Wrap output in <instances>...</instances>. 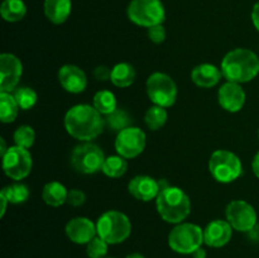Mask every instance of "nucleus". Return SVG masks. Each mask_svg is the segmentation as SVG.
Segmentation results:
<instances>
[{
  "mask_svg": "<svg viewBox=\"0 0 259 258\" xmlns=\"http://www.w3.org/2000/svg\"><path fill=\"white\" fill-rule=\"evenodd\" d=\"M63 124L72 138L80 142H91L103 133L105 119L94 105L77 104L68 109Z\"/></svg>",
  "mask_w": 259,
  "mask_h": 258,
  "instance_id": "f257e3e1",
  "label": "nucleus"
},
{
  "mask_svg": "<svg viewBox=\"0 0 259 258\" xmlns=\"http://www.w3.org/2000/svg\"><path fill=\"white\" fill-rule=\"evenodd\" d=\"M220 68L227 81L235 83L249 82L259 73V58L248 48H235L224 56Z\"/></svg>",
  "mask_w": 259,
  "mask_h": 258,
  "instance_id": "f03ea898",
  "label": "nucleus"
},
{
  "mask_svg": "<svg viewBox=\"0 0 259 258\" xmlns=\"http://www.w3.org/2000/svg\"><path fill=\"white\" fill-rule=\"evenodd\" d=\"M156 207L164 222L180 224L191 212V200L184 190L169 185L159 191L156 199Z\"/></svg>",
  "mask_w": 259,
  "mask_h": 258,
  "instance_id": "7ed1b4c3",
  "label": "nucleus"
},
{
  "mask_svg": "<svg viewBox=\"0 0 259 258\" xmlns=\"http://www.w3.org/2000/svg\"><path fill=\"white\" fill-rule=\"evenodd\" d=\"M98 235L109 244H119L129 238L132 233V223L124 212L118 210H108L96 222Z\"/></svg>",
  "mask_w": 259,
  "mask_h": 258,
  "instance_id": "20e7f679",
  "label": "nucleus"
},
{
  "mask_svg": "<svg viewBox=\"0 0 259 258\" xmlns=\"http://www.w3.org/2000/svg\"><path fill=\"white\" fill-rule=\"evenodd\" d=\"M209 171L220 184H230L242 176V161L233 152L218 149L210 156Z\"/></svg>",
  "mask_w": 259,
  "mask_h": 258,
  "instance_id": "39448f33",
  "label": "nucleus"
},
{
  "mask_svg": "<svg viewBox=\"0 0 259 258\" xmlns=\"http://www.w3.org/2000/svg\"><path fill=\"white\" fill-rule=\"evenodd\" d=\"M204 243V230L192 223H180L169 232L168 245L180 254H192Z\"/></svg>",
  "mask_w": 259,
  "mask_h": 258,
  "instance_id": "423d86ee",
  "label": "nucleus"
},
{
  "mask_svg": "<svg viewBox=\"0 0 259 258\" xmlns=\"http://www.w3.org/2000/svg\"><path fill=\"white\" fill-rule=\"evenodd\" d=\"M105 158V153L98 144L83 142L73 148L71 164L78 174L94 175L103 169Z\"/></svg>",
  "mask_w": 259,
  "mask_h": 258,
  "instance_id": "0eeeda50",
  "label": "nucleus"
},
{
  "mask_svg": "<svg viewBox=\"0 0 259 258\" xmlns=\"http://www.w3.org/2000/svg\"><path fill=\"white\" fill-rule=\"evenodd\" d=\"M126 14L134 24L151 28L163 23L166 10L161 0H132Z\"/></svg>",
  "mask_w": 259,
  "mask_h": 258,
  "instance_id": "6e6552de",
  "label": "nucleus"
},
{
  "mask_svg": "<svg viewBox=\"0 0 259 258\" xmlns=\"http://www.w3.org/2000/svg\"><path fill=\"white\" fill-rule=\"evenodd\" d=\"M147 95L154 105L171 108L177 99V85L174 78L163 72H154L146 83Z\"/></svg>",
  "mask_w": 259,
  "mask_h": 258,
  "instance_id": "1a4fd4ad",
  "label": "nucleus"
},
{
  "mask_svg": "<svg viewBox=\"0 0 259 258\" xmlns=\"http://www.w3.org/2000/svg\"><path fill=\"white\" fill-rule=\"evenodd\" d=\"M33 167L32 154L27 148L12 146L3 156V169L9 179L20 181L30 174Z\"/></svg>",
  "mask_w": 259,
  "mask_h": 258,
  "instance_id": "9d476101",
  "label": "nucleus"
},
{
  "mask_svg": "<svg viewBox=\"0 0 259 258\" xmlns=\"http://www.w3.org/2000/svg\"><path fill=\"white\" fill-rule=\"evenodd\" d=\"M227 220L237 232L249 233L257 225V212L245 200H233L225 210Z\"/></svg>",
  "mask_w": 259,
  "mask_h": 258,
  "instance_id": "9b49d317",
  "label": "nucleus"
},
{
  "mask_svg": "<svg viewBox=\"0 0 259 258\" xmlns=\"http://www.w3.org/2000/svg\"><path fill=\"white\" fill-rule=\"evenodd\" d=\"M147 144V136L138 126H129L119 132L115 139V149L119 156L125 159L138 157L144 151Z\"/></svg>",
  "mask_w": 259,
  "mask_h": 258,
  "instance_id": "f8f14e48",
  "label": "nucleus"
},
{
  "mask_svg": "<svg viewBox=\"0 0 259 258\" xmlns=\"http://www.w3.org/2000/svg\"><path fill=\"white\" fill-rule=\"evenodd\" d=\"M23 73V63L13 53L0 56V93H12L17 89Z\"/></svg>",
  "mask_w": 259,
  "mask_h": 258,
  "instance_id": "ddd939ff",
  "label": "nucleus"
},
{
  "mask_svg": "<svg viewBox=\"0 0 259 258\" xmlns=\"http://www.w3.org/2000/svg\"><path fill=\"white\" fill-rule=\"evenodd\" d=\"M218 101L224 110L229 113H238L245 104V91L240 83L227 81L218 91Z\"/></svg>",
  "mask_w": 259,
  "mask_h": 258,
  "instance_id": "4468645a",
  "label": "nucleus"
},
{
  "mask_svg": "<svg viewBox=\"0 0 259 258\" xmlns=\"http://www.w3.org/2000/svg\"><path fill=\"white\" fill-rule=\"evenodd\" d=\"M128 191L134 199L148 202L157 199L161 191V186H159V181H157L153 177L147 176V175H138L129 181Z\"/></svg>",
  "mask_w": 259,
  "mask_h": 258,
  "instance_id": "2eb2a0df",
  "label": "nucleus"
},
{
  "mask_svg": "<svg viewBox=\"0 0 259 258\" xmlns=\"http://www.w3.org/2000/svg\"><path fill=\"white\" fill-rule=\"evenodd\" d=\"M65 230L68 239L76 244H88L98 235L96 224H94L89 218L85 217H77L71 219L66 224Z\"/></svg>",
  "mask_w": 259,
  "mask_h": 258,
  "instance_id": "dca6fc26",
  "label": "nucleus"
},
{
  "mask_svg": "<svg viewBox=\"0 0 259 258\" xmlns=\"http://www.w3.org/2000/svg\"><path fill=\"white\" fill-rule=\"evenodd\" d=\"M57 77L61 86L70 94L82 93L88 86V76L76 65H63L58 70Z\"/></svg>",
  "mask_w": 259,
  "mask_h": 258,
  "instance_id": "f3484780",
  "label": "nucleus"
},
{
  "mask_svg": "<svg viewBox=\"0 0 259 258\" xmlns=\"http://www.w3.org/2000/svg\"><path fill=\"white\" fill-rule=\"evenodd\" d=\"M232 235L233 228L228 220H212L204 229V243L212 248L224 247L230 242Z\"/></svg>",
  "mask_w": 259,
  "mask_h": 258,
  "instance_id": "a211bd4d",
  "label": "nucleus"
},
{
  "mask_svg": "<svg viewBox=\"0 0 259 258\" xmlns=\"http://www.w3.org/2000/svg\"><path fill=\"white\" fill-rule=\"evenodd\" d=\"M222 68H218L211 63H201L197 65L191 72V80L199 88L210 89L214 88L222 80Z\"/></svg>",
  "mask_w": 259,
  "mask_h": 258,
  "instance_id": "6ab92c4d",
  "label": "nucleus"
},
{
  "mask_svg": "<svg viewBox=\"0 0 259 258\" xmlns=\"http://www.w3.org/2000/svg\"><path fill=\"white\" fill-rule=\"evenodd\" d=\"M71 9V0H45V14L53 24L65 23L70 17Z\"/></svg>",
  "mask_w": 259,
  "mask_h": 258,
  "instance_id": "aec40b11",
  "label": "nucleus"
},
{
  "mask_svg": "<svg viewBox=\"0 0 259 258\" xmlns=\"http://www.w3.org/2000/svg\"><path fill=\"white\" fill-rule=\"evenodd\" d=\"M68 190L65 185L58 181H51L45 185L42 191V199L47 205L52 207H58L67 202Z\"/></svg>",
  "mask_w": 259,
  "mask_h": 258,
  "instance_id": "412c9836",
  "label": "nucleus"
},
{
  "mask_svg": "<svg viewBox=\"0 0 259 258\" xmlns=\"http://www.w3.org/2000/svg\"><path fill=\"white\" fill-rule=\"evenodd\" d=\"M137 72L133 65L128 62L116 63L111 68L110 81L118 88H129L136 81Z\"/></svg>",
  "mask_w": 259,
  "mask_h": 258,
  "instance_id": "4be33fe9",
  "label": "nucleus"
},
{
  "mask_svg": "<svg viewBox=\"0 0 259 258\" xmlns=\"http://www.w3.org/2000/svg\"><path fill=\"white\" fill-rule=\"evenodd\" d=\"M19 109V105L12 93H0V120L2 123H13L17 119Z\"/></svg>",
  "mask_w": 259,
  "mask_h": 258,
  "instance_id": "5701e85b",
  "label": "nucleus"
},
{
  "mask_svg": "<svg viewBox=\"0 0 259 258\" xmlns=\"http://www.w3.org/2000/svg\"><path fill=\"white\" fill-rule=\"evenodd\" d=\"M0 14L7 22H19L27 14V7L23 0H4L0 8Z\"/></svg>",
  "mask_w": 259,
  "mask_h": 258,
  "instance_id": "b1692460",
  "label": "nucleus"
},
{
  "mask_svg": "<svg viewBox=\"0 0 259 258\" xmlns=\"http://www.w3.org/2000/svg\"><path fill=\"white\" fill-rule=\"evenodd\" d=\"M93 105L101 115L106 116L118 109V101L114 93L109 90H100L94 95Z\"/></svg>",
  "mask_w": 259,
  "mask_h": 258,
  "instance_id": "393cba45",
  "label": "nucleus"
},
{
  "mask_svg": "<svg viewBox=\"0 0 259 258\" xmlns=\"http://www.w3.org/2000/svg\"><path fill=\"white\" fill-rule=\"evenodd\" d=\"M128 169V162L124 157L119 156H109L105 158V162H104L103 166V174L106 175L108 177H111V179H119V177L124 176Z\"/></svg>",
  "mask_w": 259,
  "mask_h": 258,
  "instance_id": "a878e982",
  "label": "nucleus"
},
{
  "mask_svg": "<svg viewBox=\"0 0 259 258\" xmlns=\"http://www.w3.org/2000/svg\"><path fill=\"white\" fill-rule=\"evenodd\" d=\"M104 119H105V125L110 131L116 132V133L132 126V121H133L132 120V116L128 114V111L120 108L115 109L113 113L106 115Z\"/></svg>",
  "mask_w": 259,
  "mask_h": 258,
  "instance_id": "bb28decb",
  "label": "nucleus"
},
{
  "mask_svg": "<svg viewBox=\"0 0 259 258\" xmlns=\"http://www.w3.org/2000/svg\"><path fill=\"white\" fill-rule=\"evenodd\" d=\"M0 194L4 195L8 199V201L10 204H23L28 200L29 197V189H28L27 185L20 184V182H15V184L9 185V186L4 187V189L0 191Z\"/></svg>",
  "mask_w": 259,
  "mask_h": 258,
  "instance_id": "cd10ccee",
  "label": "nucleus"
},
{
  "mask_svg": "<svg viewBox=\"0 0 259 258\" xmlns=\"http://www.w3.org/2000/svg\"><path fill=\"white\" fill-rule=\"evenodd\" d=\"M167 119H168V113H167L166 108L158 105L151 106L144 115V121L151 131L161 129L167 123Z\"/></svg>",
  "mask_w": 259,
  "mask_h": 258,
  "instance_id": "c85d7f7f",
  "label": "nucleus"
},
{
  "mask_svg": "<svg viewBox=\"0 0 259 258\" xmlns=\"http://www.w3.org/2000/svg\"><path fill=\"white\" fill-rule=\"evenodd\" d=\"M15 100H17L18 105L22 110H29L33 106L37 104L38 95L32 88L28 86H23V88H17L13 93Z\"/></svg>",
  "mask_w": 259,
  "mask_h": 258,
  "instance_id": "c756f323",
  "label": "nucleus"
},
{
  "mask_svg": "<svg viewBox=\"0 0 259 258\" xmlns=\"http://www.w3.org/2000/svg\"><path fill=\"white\" fill-rule=\"evenodd\" d=\"M13 139H14L15 146L29 149L34 144L35 132L30 125H20L15 129Z\"/></svg>",
  "mask_w": 259,
  "mask_h": 258,
  "instance_id": "7c9ffc66",
  "label": "nucleus"
},
{
  "mask_svg": "<svg viewBox=\"0 0 259 258\" xmlns=\"http://www.w3.org/2000/svg\"><path fill=\"white\" fill-rule=\"evenodd\" d=\"M109 243H106L103 238L96 235L93 240L86 244V253L89 258H105L108 253Z\"/></svg>",
  "mask_w": 259,
  "mask_h": 258,
  "instance_id": "2f4dec72",
  "label": "nucleus"
},
{
  "mask_svg": "<svg viewBox=\"0 0 259 258\" xmlns=\"http://www.w3.org/2000/svg\"><path fill=\"white\" fill-rule=\"evenodd\" d=\"M167 37L166 29L162 24H157L153 25V27L148 28V38L156 45H159V43L164 42Z\"/></svg>",
  "mask_w": 259,
  "mask_h": 258,
  "instance_id": "473e14b6",
  "label": "nucleus"
},
{
  "mask_svg": "<svg viewBox=\"0 0 259 258\" xmlns=\"http://www.w3.org/2000/svg\"><path fill=\"white\" fill-rule=\"evenodd\" d=\"M85 201L86 195L83 191H81L78 189H72L68 191L67 204H70L71 206H81V205L85 204Z\"/></svg>",
  "mask_w": 259,
  "mask_h": 258,
  "instance_id": "72a5a7b5",
  "label": "nucleus"
},
{
  "mask_svg": "<svg viewBox=\"0 0 259 258\" xmlns=\"http://www.w3.org/2000/svg\"><path fill=\"white\" fill-rule=\"evenodd\" d=\"M94 76L98 81H106L110 80L111 76V68H109L108 66L100 65L94 70Z\"/></svg>",
  "mask_w": 259,
  "mask_h": 258,
  "instance_id": "f704fd0d",
  "label": "nucleus"
},
{
  "mask_svg": "<svg viewBox=\"0 0 259 258\" xmlns=\"http://www.w3.org/2000/svg\"><path fill=\"white\" fill-rule=\"evenodd\" d=\"M252 22L254 24L255 29L259 32V2L253 7L252 10Z\"/></svg>",
  "mask_w": 259,
  "mask_h": 258,
  "instance_id": "c9c22d12",
  "label": "nucleus"
},
{
  "mask_svg": "<svg viewBox=\"0 0 259 258\" xmlns=\"http://www.w3.org/2000/svg\"><path fill=\"white\" fill-rule=\"evenodd\" d=\"M252 168H253V172H254L255 176L259 179V152H257V154H255L254 158H253Z\"/></svg>",
  "mask_w": 259,
  "mask_h": 258,
  "instance_id": "e433bc0d",
  "label": "nucleus"
},
{
  "mask_svg": "<svg viewBox=\"0 0 259 258\" xmlns=\"http://www.w3.org/2000/svg\"><path fill=\"white\" fill-rule=\"evenodd\" d=\"M0 201H2V210H0V218H3L7 211V205H8V199L3 194H0Z\"/></svg>",
  "mask_w": 259,
  "mask_h": 258,
  "instance_id": "4c0bfd02",
  "label": "nucleus"
},
{
  "mask_svg": "<svg viewBox=\"0 0 259 258\" xmlns=\"http://www.w3.org/2000/svg\"><path fill=\"white\" fill-rule=\"evenodd\" d=\"M192 257L194 258H206V250H205L202 247H200L199 249H196L194 253H192Z\"/></svg>",
  "mask_w": 259,
  "mask_h": 258,
  "instance_id": "58836bf2",
  "label": "nucleus"
},
{
  "mask_svg": "<svg viewBox=\"0 0 259 258\" xmlns=\"http://www.w3.org/2000/svg\"><path fill=\"white\" fill-rule=\"evenodd\" d=\"M8 148H7V144H5V139L4 138H0V153H2V157L7 153Z\"/></svg>",
  "mask_w": 259,
  "mask_h": 258,
  "instance_id": "ea45409f",
  "label": "nucleus"
},
{
  "mask_svg": "<svg viewBox=\"0 0 259 258\" xmlns=\"http://www.w3.org/2000/svg\"><path fill=\"white\" fill-rule=\"evenodd\" d=\"M125 258H144V255L141 253H132V254L126 255Z\"/></svg>",
  "mask_w": 259,
  "mask_h": 258,
  "instance_id": "a19ab883",
  "label": "nucleus"
},
{
  "mask_svg": "<svg viewBox=\"0 0 259 258\" xmlns=\"http://www.w3.org/2000/svg\"><path fill=\"white\" fill-rule=\"evenodd\" d=\"M258 137H259V129H258Z\"/></svg>",
  "mask_w": 259,
  "mask_h": 258,
  "instance_id": "79ce46f5",
  "label": "nucleus"
},
{
  "mask_svg": "<svg viewBox=\"0 0 259 258\" xmlns=\"http://www.w3.org/2000/svg\"><path fill=\"white\" fill-rule=\"evenodd\" d=\"M105 258H113V257H105Z\"/></svg>",
  "mask_w": 259,
  "mask_h": 258,
  "instance_id": "37998d69",
  "label": "nucleus"
}]
</instances>
